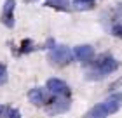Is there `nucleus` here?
<instances>
[{"mask_svg":"<svg viewBox=\"0 0 122 118\" xmlns=\"http://www.w3.org/2000/svg\"><path fill=\"white\" fill-rule=\"evenodd\" d=\"M47 92H51L54 95H68L70 94V87H68V83L63 82V80H59V78H49L47 80Z\"/></svg>","mask_w":122,"mask_h":118,"instance_id":"nucleus-5","label":"nucleus"},{"mask_svg":"<svg viewBox=\"0 0 122 118\" xmlns=\"http://www.w3.org/2000/svg\"><path fill=\"white\" fill-rule=\"evenodd\" d=\"M49 59L54 66H66L71 63L73 59V54L66 45H54L51 47V52H49Z\"/></svg>","mask_w":122,"mask_h":118,"instance_id":"nucleus-2","label":"nucleus"},{"mask_svg":"<svg viewBox=\"0 0 122 118\" xmlns=\"http://www.w3.org/2000/svg\"><path fill=\"white\" fill-rule=\"evenodd\" d=\"M7 66H5L4 63H0V85H4L5 82H7Z\"/></svg>","mask_w":122,"mask_h":118,"instance_id":"nucleus-13","label":"nucleus"},{"mask_svg":"<svg viewBox=\"0 0 122 118\" xmlns=\"http://www.w3.org/2000/svg\"><path fill=\"white\" fill-rule=\"evenodd\" d=\"M107 116H108V113H107V109L103 108V104H96L94 108H91L84 115V118H107Z\"/></svg>","mask_w":122,"mask_h":118,"instance_id":"nucleus-9","label":"nucleus"},{"mask_svg":"<svg viewBox=\"0 0 122 118\" xmlns=\"http://www.w3.org/2000/svg\"><path fill=\"white\" fill-rule=\"evenodd\" d=\"M71 54H73V57L77 61H80V63H89L94 57V49L91 45H77L71 50Z\"/></svg>","mask_w":122,"mask_h":118,"instance_id":"nucleus-8","label":"nucleus"},{"mask_svg":"<svg viewBox=\"0 0 122 118\" xmlns=\"http://www.w3.org/2000/svg\"><path fill=\"white\" fill-rule=\"evenodd\" d=\"M73 7L77 10H89L94 7V2H87V0H73Z\"/></svg>","mask_w":122,"mask_h":118,"instance_id":"nucleus-11","label":"nucleus"},{"mask_svg":"<svg viewBox=\"0 0 122 118\" xmlns=\"http://www.w3.org/2000/svg\"><path fill=\"white\" fill-rule=\"evenodd\" d=\"M46 5H47V7H54L58 10H68L70 2H68V0H47Z\"/></svg>","mask_w":122,"mask_h":118,"instance_id":"nucleus-10","label":"nucleus"},{"mask_svg":"<svg viewBox=\"0 0 122 118\" xmlns=\"http://www.w3.org/2000/svg\"><path fill=\"white\" fill-rule=\"evenodd\" d=\"M47 113L51 115H58V113H65V111L70 109V101L66 97H61V95H56V97L51 99V103L46 106Z\"/></svg>","mask_w":122,"mask_h":118,"instance_id":"nucleus-4","label":"nucleus"},{"mask_svg":"<svg viewBox=\"0 0 122 118\" xmlns=\"http://www.w3.org/2000/svg\"><path fill=\"white\" fill-rule=\"evenodd\" d=\"M5 109H7V106H5V104H0V118H2V115L5 113Z\"/></svg>","mask_w":122,"mask_h":118,"instance_id":"nucleus-16","label":"nucleus"},{"mask_svg":"<svg viewBox=\"0 0 122 118\" xmlns=\"http://www.w3.org/2000/svg\"><path fill=\"white\" fill-rule=\"evenodd\" d=\"M112 35L122 38V23H117V24H113V26H112Z\"/></svg>","mask_w":122,"mask_h":118,"instance_id":"nucleus-14","label":"nucleus"},{"mask_svg":"<svg viewBox=\"0 0 122 118\" xmlns=\"http://www.w3.org/2000/svg\"><path fill=\"white\" fill-rule=\"evenodd\" d=\"M87 2H94V0H87Z\"/></svg>","mask_w":122,"mask_h":118,"instance_id":"nucleus-18","label":"nucleus"},{"mask_svg":"<svg viewBox=\"0 0 122 118\" xmlns=\"http://www.w3.org/2000/svg\"><path fill=\"white\" fill-rule=\"evenodd\" d=\"M14 9L16 0H5L2 9V24L7 28H14Z\"/></svg>","mask_w":122,"mask_h":118,"instance_id":"nucleus-6","label":"nucleus"},{"mask_svg":"<svg viewBox=\"0 0 122 118\" xmlns=\"http://www.w3.org/2000/svg\"><path fill=\"white\" fill-rule=\"evenodd\" d=\"M103 108L107 109V113H117V111L122 108V92H115L112 95H108L107 99L103 101Z\"/></svg>","mask_w":122,"mask_h":118,"instance_id":"nucleus-7","label":"nucleus"},{"mask_svg":"<svg viewBox=\"0 0 122 118\" xmlns=\"http://www.w3.org/2000/svg\"><path fill=\"white\" fill-rule=\"evenodd\" d=\"M2 118H21V113H19V109L9 108L7 106V109H5V113L2 115Z\"/></svg>","mask_w":122,"mask_h":118,"instance_id":"nucleus-12","label":"nucleus"},{"mask_svg":"<svg viewBox=\"0 0 122 118\" xmlns=\"http://www.w3.org/2000/svg\"><path fill=\"white\" fill-rule=\"evenodd\" d=\"M119 68V63L112 56H101L98 61H92V68L86 73L87 80H103L108 73H112Z\"/></svg>","mask_w":122,"mask_h":118,"instance_id":"nucleus-1","label":"nucleus"},{"mask_svg":"<svg viewBox=\"0 0 122 118\" xmlns=\"http://www.w3.org/2000/svg\"><path fill=\"white\" fill-rule=\"evenodd\" d=\"M28 99H30V103H33L35 106H47L52 97H51V92H47L46 89L35 87V89H30Z\"/></svg>","mask_w":122,"mask_h":118,"instance_id":"nucleus-3","label":"nucleus"},{"mask_svg":"<svg viewBox=\"0 0 122 118\" xmlns=\"http://www.w3.org/2000/svg\"><path fill=\"white\" fill-rule=\"evenodd\" d=\"M31 45H33L31 40H23V43H21V52H30V50L33 49Z\"/></svg>","mask_w":122,"mask_h":118,"instance_id":"nucleus-15","label":"nucleus"},{"mask_svg":"<svg viewBox=\"0 0 122 118\" xmlns=\"http://www.w3.org/2000/svg\"><path fill=\"white\" fill-rule=\"evenodd\" d=\"M26 4H31V2H37V0H25Z\"/></svg>","mask_w":122,"mask_h":118,"instance_id":"nucleus-17","label":"nucleus"}]
</instances>
